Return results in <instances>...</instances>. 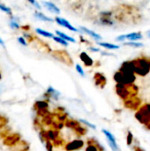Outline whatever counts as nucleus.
I'll list each match as a JSON object with an SVG mask.
<instances>
[{
  "mask_svg": "<svg viewBox=\"0 0 150 151\" xmlns=\"http://www.w3.org/2000/svg\"><path fill=\"white\" fill-rule=\"evenodd\" d=\"M84 144L85 142L80 140V139H76V140H73L68 143L65 144V151H76L82 149L84 147Z\"/></svg>",
  "mask_w": 150,
  "mask_h": 151,
  "instance_id": "nucleus-6",
  "label": "nucleus"
},
{
  "mask_svg": "<svg viewBox=\"0 0 150 151\" xmlns=\"http://www.w3.org/2000/svg\"><path fill=\"white\" fill-rule=\"evenodd\" d=\"M48 106H49L48 104L46 102H44V101H38L34 104V107H35V109H37V111H39V110H45V109L48 108Z\"/></svg>",
  "mask_w": 150,
  "mask_h": 151,
  "instance_id": "nucleus-18",
  "label": "nucleus"
},
{
  "mask_svg": "<svg viewBox=\"0 0 150 151\" xmlns=\"http://www.w3.org/2000/svg\"><path fill=\"white\" fill-rule=\"evenodd\" d=\"M134 66V73L140 76H146L150 72L149 60L145 58H140L133 60Z\"/></svg>",
  "mask_w": 150,
  "mask_h": 151,
  "instance_id": "nucleus-2",
  "label": "nucleus"
},
{
  "mask_svg": "<svg viewBox=\"0 0 150 151\" xmlns=\"http://www.w3.org/2000/svg\"><path fill=\"white\" fill-rule=\"evenodd\" d=\"M34 17H36L38 19L42 20V21H47V22H52L53 21V19L51 18H50V17H48V16H46V15H44V14H42L41 12H35Z\"/></svg>",
  "mask_w": 150,
  "mask_h": 151,
  "instance_id": "nucleus-17",
  "label": "nucleus"
},
{
  "mask_svg": "<svg viewBox=\"0 0 150 151\" xmlns=\"http://www.w3.org/2000/svg\"><path fill=\"white\" fill-rule=\"evenodd\" d=\"M19 138H16V135H13L11 137H8L5 141V143L6 144H9V145H13L14 143L17 142V141L19 140Z\"/></svg>",
  "mask_w": 150,
  "mask_h": 151,
  "instance_id": "nucleus-22",
  "label": "nucleus"
},
{
  "mask_svg": "<svg viewBox=\"0 0 150 151\" xmlns=\"http://www.w3.org/2000/svg\"><path fill=\"white\" fill-rule=\"evenodd\" d=\"M10 26H11V28H19V25L18 24V22L17 21H14V20H11L10 22Z\"/></svg>",
  "mask_w": 150,
  "mask_h": 151,
  "instance_id": "nucleus-30",
  "label": "nucleus"
},
{
  "mask_svg": "<svg viewBox=\"0 0 150 151\" xmlns=\"http://www.w3.org/2000/svg\"><path fill=\"white\" fill-rule=\"evenodd\" d=\"M45 147H46L47 151H53V142L47 140L45 142Z\"/></svg>",
  "mask_w": 150,
  "mask_h": 151,
  "instance_id": "nucleus-27",
  "label": "nucleus"
},
{
  "mask_svg": "<svg viewBox=\"0 0 150 151\" xmlns=\"http://www.w3.org/2000/svg\"><path fill=\"white\" fill-rule=\"evenodd\" d=\"M124 45L126 46H130V47H133V48H141L144 47V44L142 42H124Z\"/></svg>",
  "mask_w": 150,
  "mask_h": 151,
  "instance_id": "nucleus-20",
  "label": "nucleus"
},
{
  "mask_svg": "<svg viewBox=\"0 0 150 151\" xmlns=\"http://www.w3.org/2000/svg\"><path fill=\"white\" fill-rule=\"evenodd\" d=\"M102 132H103V134L106 136V139H107V141H108V143H109V145H110L111 150L121 151L120 150V149H119V147H118V143H117V141H116L115 136H114L110 131H108V130H106V129H103Z\"/></svg>",
  "mask_w": 150,
  "mask_h": 151,
  "instance_id": "nucleus-5",
  "label": "nucleus"
},
{
  "mask_svg": "<svg viewBox=\"0 0 150 151\" xmlns=\"http://www.w3.org/2000/svg\"><path fill=\"white\" fill-rule=\"evenodd\" d=\"M79 125H80L79 122L74 121V120H66L65 123V126L71 128V129H75Z\"/></svg>",
  "mask_w": 150,
  "mask_h": 151,
  "instance_id": "nucleus-19",
  "label": "nucleus"
},
{
  "mask_svg": "<svg viewBox=\"0 0 150 151\" xmlns=\"http://www.w3.org/2000/svg\"><path fill=\"white\" fill-rule=\"evenodd\" d=\"M48 93L50 95V97L54 98L55 100H57V99H58V96H57V95H59V93H58L57 91H56L55 89H53L52 88H49Z\"/></svg>",
  "mask_w": 150,
  "mask_h": 151,
  "instance_id": "nucleus-21",
  "label": "nucleus"
},
{
  "mask_svg": "<svg viewBox=\"0 0 150 151\" xmlns=\"http://www.w3.org/2000/svg\"><path fill=\"white\" fill-rule=\"evenodd\" d=\"M125 40H126V35H121L116 38V41H118V42H124Z\"/></svg>",
  "mask_w": 150,
  "mask_h": 151,
  "instance_id": "nucleus-32",
  "label": "nucleus"
},
{
  "mask_svg": "<svg viewBox=\"0 0 150 151\" xmlns=\"http://www.w3.org/2000/svg\"><path fill=\"white\" fill-rule=\"evenodd\" d=\"M42 4H43V5L45 6V8H46L47 10H49L50 12H53V13H56V14H59V13H60L59 8H58L57 5H55L53 3L44 1Z\"/></svg>",
  "mask_w": 150,
  "mask_h": 151,
  "instance_id": "nucleus-10",
  "label": "nucleus"
},
{
  "mask_svg": "<svg viewBox=\"0 0 150 151\" xmlns=\"http://www.w3.org/2000/svg\"><path fill=\"white\" fill-rule=\"evenodd\" d=\"M18 41H19V42L20 44H22V45H24V46H27V42H26V41H25V39H24L23 37H19V38H18Z\"/></svg>",
  "mask_w": 150,
  "mask_h": 151,
  "instance_id": "nucleus-33",
  "label": "nucleus"
},
{
  "mask_svg": "<svg viewBox=\"0 0 150 151\" xmlns=\"http://www.w3.org/2000/svg\"><path fill=\"white\" fill-rule=\"evenodd\" d=\"M146 127H147V128H148L149 130H150V122L148 124V125H147V126H146Z\"/></svg>",
  "mask_w": 150,
  "mask_h": 151,
  "instance_id": "nucleus-36",
  "label": "nucleus"
},
{
  "mask_svg": "<svg viewBox=\"0 0 150 151\" xmlns=\"http://www.w3.org/2000/svg\"><path fill=\"white\" fill-rule=\"evenodd\" d=\"M74 130H75V131H76V132H77L79 134H80V135H84V134L87 133V129H85L84 127H80V125H79V126H78V127H77L75 129H74Z\"/></svg>",
  "mask_w": 150,
  "mask_h": 151,
  "instance_id": "nucleus-25",
  "label": "nucleus"
},
{
  "mask_svg": "<svg viewBox=\"0 0 150 151\" xmlns=\"http://www.w3.org/2000/svg\"><path fill=\"white\" fill-rule=\"evenodd\" d=\"M143 38L142 34L141 32H133L126 35V39L129 40L130 42H136L139 40H141Z\"/></svg>",
  "mask_w": 150,
  "mask_h": 151,
  "instance_id": "nucleus-9",
  "label": "nucleus"
},
{
  "mask_svg": "<svg viewBox=\"0 0 150 151\" xmlns=\"http://www.w3.org/2000/svg\"><path fill=\"white\" fill-rule=\"evenodd\" d=\"M35 32L39 35H42V36H44V37H47V38H53V34L52 33H50L48 31H45L42 28H36L35 29Z\"/></svg>",
  "mask_w": 150,
  "mask_h": 151,
  "instance_id": "nucleus-15",
  "label": "nucleus"
},
{
  "mask_svg": "<svg viewBox=\"0 0 150 151\" xmlns=\"http://www.w3.org/2000/svg\"><path fill=\"white\" fill-rule=\"evenodd\" d=\"M140 105H141V100L136 96H133V97L128 98L127 100H125V106L128 109L138 110Z\"/></svg>",
  "mask_w": 150,
  "mask_h": 151,
  "instance_id": "nucleus-7",
  "label": "nucleus"
},
{
  "mask_svg": "<svg viewBox=\"0 0 150 151\" xmlns=\"http://www.w3.org/2000/svg\"><path fill=\"white\" fill-rule=\"evenodd\" d=\"M28 2H30L32 4H34V5L36 8H38V9H41V8H42V7H41V5H40V4H39L35 0H28Z\"/></svg>",
  "mask_w": 150,
  "mask_h": 151,
  "instance_id": "nucleus-31",
  "label": "nucleus"
},
{
  "mask_svg": "<svg viewBox=\"0 0 150 151\" xmlns=\"http://www.w3.org/2000/svg\"><path fill=\"white\" fill-rule=\"evenodd\" d=\"M56 35H57V36L63 38V39L65 40L66 42H76V40H75L74 38H72V37L67 35L66 34H65V33H63V32H60V31H57H57H56Z\"/></svg>",
  "mask_w": 150,
  "mask_h": 151,
  "instance_id": "nucleus-13",
  "label": "nucleus"
},
{
  "mask_svg": "<svg viewBox=\"0 0 150 151\" xmlns=\"http://www.w3.org/2000/svg\"><path fill=\"white\" fill-rule=\"evenodd\" d=\"M133 140V135L132 132L129 131L128 134H127V138H126V142H127V145H128V146H130V145L132 144Z\"/></svg>",
  "mask_w": 150,
  "mask_h": 151,
  "instance_id": "nucleus-26",
  "label": "nucleus"
},
{
  "mask_svg": "<svg viewBox=\"0 0 150 151\" xmlns=\"http://www.w3.org/2000/svg\"><path fill=\"white\" fill-rule=\"evenodd\" d=\"M149 64H150V60H149Z\"/></svg>",
  "mask_w": 150,
  "mask_h": 151,
  "instance_id": "nucleus-39",
  "label": "nucleus"
},
{
  "mask_svg": "<svg viewBox=\"0 0 150 151\" xmlns=\"http://www.w3.org/2000/svg\"><path fill=\"white\" fill-rule=\"evenodd\" d=\"M100 46L107 49V50H118L119 49L120 47L118 45H116V44H112V43H110V42H97Z\"/></svg>",
  "mask_w": 150,
  "mask_h": 151,
  "instance_id": "nucleus-14",
  "label": "nucleus"
},
{
  "mask_svg": "<svg viewBox=\"0 0 150 151\" xmlns=\"http://www.w3.org/2000/svg\"><path fill=\"white\" fill-rule=\"evenodd\" d=\"M45 135H46V139L48 141H50L53 142L55 140H57L58 138V131L54 130V129H50L45 133Z\"/></svg>",
  "mask_w": 150,
  "mask_h": 151,
  "instance_id": "nucleus-11",
  "label": "nucleus"
},
{
  "mask_svg": "<svg viewBox=\"0 0 150 151\" xmlns=\"http://www.w3.org/2000/svg\"><path fill=\"white\" fill-rule=\"evenodd\" d=\"M75 67H76V71L79 73V74H80L82 77H84V76H85V73H84V71H83V69H82L81 65H79V64H77Z\"/></svg>",
  "mask_w": 150,
  "mask_h": 151,
  "instance_id": "nucleus-29",
  "label": "nucleus"
},
{
  "mask_svg": "<svg viewBox=\"0 0 150 151\" xmlns=\"http://www.w3.org/2000/svg\"><path fill=\"white\" fill-rule=\"evenodd\" d=\"M0 10L3 11V12H6V13H8V14H11V9H10L9 7H7V6L2 4H0Z\"/></svg>",
  "mask_w": 150,
  "mask_h": 151,
  "instance_id": "nucleus-28",
  "label": "nucleus"
},
{
  "mask_svg": "<svg viewBox=\"0 0 150 151\" xmlns=\"http://www.w3.org/2000/svg\"><path fill=\"white\" fill-rule=\"evenodd\" d=\"M86 151H100L98 150L97 146L95 144L94 139H91V140L88 141V146H87Z\"/></svg>",
  "mask_w": 150,
  "mask_h": 151,
  "instance_id": "nucleus-16",
  "label": "nucleus"
},
{
  "mask_svg": "<svg viewBox=\"0 0 150 151\" xmlns=\"http://www.w3.org/2000/svg\"><path fill=\"white\" fill-rule=\"evenodd\" d=\"M80 30H82L84 33L88 34V35L92 36L93 38H95V40H97V41L102 40V36H101L99 34H97V33H95V32H94V31H92V30H90V29H88V28L85 27H80Z\"/></svg>",
  "mask_w": 150,
  "mask_h": 151,
  "instance_id": "nucleus-12",
  "label": "nucleus"
},
{
  "mask_svg": "<svg viewBox=\"0 0 150 151\" xmlns=\"http://www.w3.org/2000/svg\"><path fill=\"white\" fill-rule=\"evenodd\" d=\"M90 50L91 51H95V52H99L100 51V50L97 49V48H90Z\"/></svg>",
  "mask_w": 150,
  "mask_h": 151,
  "instance_id": "nucleus-34",
  "label": "nucleus"
},
{
  "mask_svg": "<svg viewBox=\"0 0 150 151\" xmlns=\"http://www.w3.org/2000/svg\"><path fill=\"white\" fill-rule=\"evenodd\" d=\"M149 37H150V32L149 33Z\"/></svg>",
  "mask_w": 150,
  "mask_h": 151,
  "instance_id": "nucleus-38",
  "label": "nucleus"
},
{
  "mask_svg": "<svg viewBox=\"0 0 150 151\" xmlns=\"http://www.w3.org/2000/svg\"><path fill=\"white\" fill-rule=\"evenodd\" d=\"M53 39L55 42L60 43L61 45H64V46H68V42H66L65 40H64L63 38L59 37V36H53Z\"/></svg>",
  "mask_w": 150,
  "mask_h": 151,
  "instance_id": "nucleus-23",
  "label": "nucleus"
},
{
  "mask_svg": "<svg viewBox=\"0 0 150 151\" xmlns=\"http://www.w3.org/2000/svg\"><path fill=\"white\" fill-rule=\"evenodd\" d=\"M79 121H80V123L84 124L85 126L88 127H89V128H91V129H94V130H95V129H96V127H95L94 124H92V123L88 122V120H85V119H79Z\"/></svg>",
  "mask_w": 150,
  "mask_h": 151,
  "instance_id": "nucleus-24",
  "label": "nucleus"
},
{
  "mask_svg": "<svg viewBox=\"0 0 150 151\" xmlns=\"http://www.w3.org/2000/svg\"><path fill=\"white\" fill-rule=\"evenodd\" d=\"M116 92L118 96L123 99V100H127L128 98L136 96L138 93V87L135 86L134 84L132 85H124L120 83H117L116 85Z\"/></svg>",
  "mask_w": 150,
  "mask_h": 151,
  "instance_id": "nucleus-1",
  "label": "nucleus"
},
{
  "mask_svg": "<svg viewBox=\"0 0 150 151\" xmlns=\"http://www.w3.org/2000/svg\"><path fill=\"white\" fill-rule=\"evenodd\" d=\"M135 151H145V150H142V149H141V148L136 147V148H135Z\"/></svg>",
  "mask_w": 150,
  "mask_h": 151,
  "instance_id": "nucleus-35",
  "label": "nucleus"
},
{
  "mask_svg": "<svg viewBox=\"0 0 150 151\" xmlns=\"http://www.w3.org/2000/svg\"><path fill=\"white\" fill-rule=\"evenodd\" d=\"M0 44H2V45L4 44V42H3V40L1 38H0Z\"/></svg>",
  "mask_w": 150,
  "mask_h": 151,
  "instance_id": "nucleus-37",
  "label": "nucleus"
},
{
  "mask_svg": "<svg viewBox=\"0 0 150 151\" xmlns=\"http://www.w3.org/2000/svg\"><path fill=\"white\" fill-rule=\"evenodd\" d=\"M135 119L142 125L147 126L150 122V104H145L138 109L135 113Z\"/></svg>",
  "mask_w": 150,
  "mask_h": 151,
  "instance_id": "nucleus-4",
  "label": "nucleus"
},
{
  "mask_svg": "<svg viewBox=\"0 0 150 151\" xmlns=\"http://www.w3.org/2000/svg\"><path fill=\"white\" fill-rule=\"evenodd\" d=\"M55 20H56V22H57V24H59V25L62 26V27H65V28H67V29H69V30H71V31H73V32H78V31H79L77 28H75L73 26H72L68 20H66V19H63V18L57 17V18L55 19Z\"/></svg>",
  "mask_w": 150,
  "mask_h": 151,
  "instance_id": "nucleus-8",
  "label": "nucleus"
},
{
  "mask_svg": "<svg viewBox=\"0 0 150 151\" xmlns=\"http://www.w3.org/2000/svg\"><path fill=\"white\" fill-rule=\"evenodd\" d=\"M114 80L117 83L129 86L134 84V81H136V75L134 73H123L118 71L115 73Z\"/></svg>",
  "mask_w": 150,
  "mask_h": 151,
  "instance_id": "nucleus-3",
  "label": "nucleus"
}]
</instances>
